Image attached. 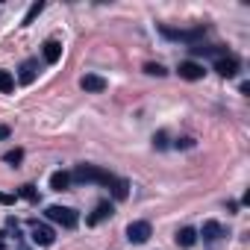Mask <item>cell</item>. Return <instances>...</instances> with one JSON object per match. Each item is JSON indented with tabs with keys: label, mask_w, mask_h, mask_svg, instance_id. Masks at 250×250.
I'll return each instance as SVG.
<instances>
[{
	"label": "cell",
	"mask_w": 250,
	"mask_h": 250,
	"mask_svg": "<svg viewBox=\"0 0 250 250\" xmlns=\"http://www.w3.org/2000/svg\"><path fill=\"white\" fill-rule=\"evenodd\" d=\"M159 30H162V36L177 39V42H194V39L203 36V27H194V30H171V27H159Z\"/></svg>",
	"instance_id": "4"
},
{
	"label": "cell",
	"mask_w": 250,
	"mask_h": 250,
	"mask_svg": "<svg viewBox=\"0 0 250 250\" xmlns=\"http://www.w3.org/2000/svg\"><path fill=\"white\" fill-rule=\"evenodd\" d=\"M0 250H6V244H3V238H0Z\"/></svg>",
	"instance_id": "24"
},
{
	"label": "cell",
	"mask_w": 250,
	"mask_h": 250,
	"mask_svg": "<svg viewBox=\"0 0 250 250\" xmlns=\"http://www.w3.org/2000/svg\"><path fill=\"white\" fill-rule=\"evenodd\" d=\"M33 241H36V244H42V247H50V244L56 241V235H53V229H50V227H44V224H36V221H33Z\"/></svg>",
	"instance_id": "5"
},
{
	"label": "cell",
	"mask_w": 250,
	"mask_h": 250,
	"mask_svg": "<svg viewBox=\"0 0 250 250\" xmlns=\"http://www.w3.org/2000/svg\"><path fill=\"white\" fill-rule=\"evenodd\" d=\"M109 188H112V197H115V200H127V197H130V183H127V180H118V177H115V183H112Z\"/></svg>",
	"instance_id": "13"
},
{
	"label": "cell",
	"mask_w": 250,
	"mask_h": 250,
	"mask_svg": "<svg viewBox=\"0 0 250 250\" xmlns=\"http://www.w3.org/2000/svg\"><path fill=\"white\" fill-rule=\"evenodd\" d=\"M47 218L62 224V227H68V229H74L80 224V215L74 209H68V206H47Z\"/></svg>",
	"instance_id": "2"
},
{
	"label": "cell",
	"mask_w": 250,
	"mask_h": 250,
	"mask_svg": "<svg viewBox=\"0 0 250 250\" xmlns=\"http://www.w3.org/2000/svg\"><path fill=\"white\" fill-rule=\"evenodd\" d=\"M145 74H150V77H165L168 71H165L162 65H156V62H147V65H145Z\"/></svg>",
	"instance_id": "20"
},
{
	"label": "cell",
	"mask_w": 250,
	"mask_h": 250,
	"mask_svg": "<svg viewBox=\"0 0 250 250\" xmlns=\"http://www.w3.org/2000/svg\"><path fill=\"white\" fill-rule=\"evenodd\" d=\"M71 186V174H65V171H56L53 177H50V188L53 191H65Z\"/></svg>",
	"instance_id": "14"
},
{
	"label": "cell",
	"mask_w": 250,
	"mask_h": 250,
	"mask_svg": "<svg viewBox=\"0 0 250 250\" xmlns=\"http://www.w3.org/2000/svg\"><path fill=\"white\" fill-rule=\"evenodd\" d=\"M9 203H15V197H12V194H3V191H0V206H9Z\"/></svg>",
	"instance_id": "21"
},
{
	"label": "cell",
	"mask_w": 250,
	"mask_h": 250,
	"mask_svg": "<svg viewBox=\"0 0 250 250\" xmlns=\"http://www.w3.org/2000/svg\"><path fill=\"white\" fill-rule=\"evenodd\" d=\"M9 136V127H0V139H6Z\"/></svg>",
	"instance_id": "23"
},
{
	"label": "cell",
	"mask_w": 250,
	"mask_h": 250,
	"mask_svg": "<svg viewBox=\"0 0 250 250\" xmlns=\"http://www.w3.org/2000/svg\"><path fill=\"white\" fill-rule=\"evenodd\" d=\"M177 71H180V77H183V80H203V74H206V71H203V65H197V62H180V68H177Z\"/></svg>",
	"instance_id": "8"
},
{
	"label": "cell",
	"mask_w": 250,
	"mask_h": 250,
	"mask_svg": "<svg viewBox=\"0 0 250 250\" xmlns=\"http://www.w3.org/2000/svg\"><path fill=\"white\" fill-rule=\"evenodd\" d=\"M42 53H44V62H47V65H56V62L62 59V44L50 39V42H44V50H42Z\"/></svg>",
	"instance_id": "11"
},
{
	"label": "cell",
	"mask_w": 250,
	"mask_h": 250,
	"mask_svg": "<svg viewBox=\"0 0 250 250\" xmlns=\"http://www.w3.org/2000/svg\"><path fill=\"white\" fill-rule=\"evenodd\" d=\"M80 85H83L85 91H106V80L97 77V74H85V77L80 80Z\"/></svg>",
	"instance_id": "12"
},
{
	"label": "cell",
	"mask_w": 250,
	"mask_h": 250,
	"mask_svg": "<svg viewBox=\"0 0 250 250\" xmlns=\"http://www.w3.org/2000/svg\"><path fill=\"white\" fill-rule=\"evenodd\" d=\"M194 241H197V232H194L191 227H183V229L177 232V244H180V247H191Z\"/></svg>",
	"instance_id": "15"
},
{
	"label": "cell",
	"mask_w": 250,
	"mask_h": 250,
	"mask_svg": "<svg viewBox=\"0 0 250 250\" xmlns=\"http://www.w3.org/2000/svg\"><path fill=\"white\" fill-rule=\"evenodd\" d=\"M150 232H153V229H150L147 221H133V224L127 227V238H130L133 244H145V241L150 238Z\"/></svg>",
	"instance_id": "3"
},
{
	"label": "cell",
	"mask_w": 250,
	"mask_h": 250,
	"mask_svg": "<svg viewBox=\"0 0 250 250\" xmlns=\"http://www.w3.org/2000/svg\"><path fill=\"white\" fill-rule=\"evenodd\" d=\"M21 159H24V150H18V147H15V150H6V153H3V162H9V165H18Z\"/></svg>",
	"instance_id": "19"
},
{
	"label": "cell",
	"mask_w": 250,
	"mask_h": 250,
	"mask_svg": "<svg viewBox=\"0 0 250 250\" xmlns=\"http://www.w3.org/2000/svg\"><path fill=\"white\" fill-rule=\"evenodd\" d=\"M15 88V80H12V74L9 71H0V91H3V94H9Z\"/></svg>",
	"instance_id": "17"
},
{
	"label": "cell",
	"mask_w": 250,
	"mask_h": 250,
	"mask_svg": "<svg viewBox=\"0 0 250 250\" xmlns=\"http://www.w3.org/2000/svg\"><path fill=\"white\" fill-rule=\"evenodd\" d=\"M115 215V206L109 203V200H100L97 206H94V212L88 215V224L94 227V224H100V221H106V218H112Z\"/></svg>",
	"instance_id": "6"
},
{
	"label": "cell",
	"mask_w": 250,
	"mask_h": 250,
	"mask_svg": "<svg viewBox=\"0 0 250 250\" xmlns=\"http://www.w3.org/2000/svg\"><path fill=\"white\" fill-rule=\"evenodd\" d=\"M227 232H224V227L218 224V221H206L203 224V241H209V244H215V241H221Z\"/></svg>",
	"instance_id": "9"
},
{
	"label": "cell",
	"mask_w": 250,
	"mask_h": 250,
	"mask_svg": "<svg viewBox=\"0 0 250 250\" xmlns=\"http://www.w3.org/2000/svg\"><path fill=\"white\" fill-rule=\"evenodd\" d=\"M36 77H39V59H27V62L21 65V74H18V80H21L24 85H30Z\"/></svg>",
	"instance_id": "10"
},
{
	"label": "cell",
	"mask_w": 250,
	"mask_h": 250,
	"mask_svg": "<svg viewBox=\"0 0 250 250\" xmlns=\"http://www.w3.org/2000/svg\"><path fill=\"white\" fill-rule=\"evenodd\" d=\"M215 71H218L221 77H235V71H238V59H235V56H221V59L215 62Z\"/></svg>",
	"instance_id": "7"
},
{
	"label": "cell",
	"mask_w": 250,
	"mask_h": 250,
	"mask_svg": "<svg viewBox=\"0 0 250 250\" xmlns=\"http://www.w3.org/2000/svg\"><path fill=\"white\" fill-rule=\"evenodd\" d=\"M153 142H156V147H165L168 142H165V133H159V136H153Z\"/></svg>",
	"instance_id": "22"
},
{
	"label": "cell",
	"mask_w": 250,
	"mask_h": 250,
	"mask_svg": "<svg viewBox=\"0 0 250 250\" xmlns=\"http://www.w3.org/2000/svg\"><path fill=\"white\" fill-rule=\"evenodd\" d=\"M42 12H44V3H42V0H36V3H33L30 9H27V15H24V21H21V27H30V24H33V21H36V18L42 15Z\"/></svg>",
	"instance_id": "16"
},
{
	"label": "cell",
	"mask_w": 250,
	"mask_h": 250,
	"mask_svg": "<svg viewBox=\"0 0 250 250\" xmlns=\"http://www.w3.org/2000/svg\"><path fill=\"white\" fill-rule=\"evenodd\" d=\"M18 194H21L24 200H30V203H36V200H39V191H36V186H21V188H18Z\"/></svg>",
	"instance_id": "18"
},
{
	"label": "cell",
	"mask_w": 250,
	"mask_h": 250,
	"mask_svg": "<svg viewBox=\"0 0 250 250\" xmlns=\"http://www.w3.org/2000/svg\"><path fill=\"white\" fill-rule=\"evenodd\" d=\"M71 180H77V183H100V186H112L115 183V177L109 171L97 168V165H77Z\"/></svg>",
	"instance_id": "1"
}]
</instances>
